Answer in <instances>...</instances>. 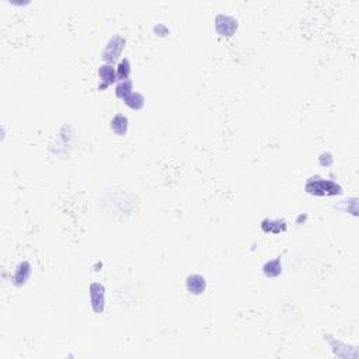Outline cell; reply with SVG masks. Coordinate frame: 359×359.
Segmentation results:
<instances>
[{"label":"cell","mask_w":359,"mask_h":359,"mask_svg":"<svg viewBox=\"0 0 359 359\" xmlns=\"http://www.w3.org/2000/svg\"><path fill=\"white\" fill-rule=\"evenodd\" d=\"M125 46V39L119 35H114L110 38V41L107 42V46L103 52V59L107 63H114L119 56L121 52Z\"/></svg>","instance_id":"2"},{"label":"cell","mask_w":359,"mask_h":359,"mask_svg":"<svg viewBox=\"0 0 359 359\" xmlns=\"http://www.w3.org/2000/svg\"><path fill=\"white\" fill-rule=\"evenodd\" d=\"M263 272H264L265 277L268 278H277L281 275L282 272V264H281V260L275 258V260H270L267 261L263 267Z\"/></svg>","instance_id":"10"},{"label":"cell","mask_w":359,"mask_h":359,"mask_svg":"<svg viewBox=\"0 0 359 359\" xmlns=\"http://www.w3.org/2000/svg\"><path fill=\"white\" fill-rule=\"evenodd\" d=\"M128 126H129V122H128V118L122 115V114H117L115 117L111 119V129L112 132L118 135V136H124L128 132Z\"/></svg>","instance_id":"7"},{"label":"cell","mask_w":359,"mask_h":359,"mask_svg":"<svg viewBox=\"0 0 359 359\" xmlns=\"http://www.w3.org/2000/svg\"><path fill=\"white\" fill-rule=\"evenodd\" d=\"M90 301H91V308L95 313H103L105 308V288L101 284H91Z\"/></svg>","instance_id":"4"},{"label":"cell","mask_w":359,"mask_h":359,"mask_svg":"<svg viewBox=\"0 0 359 359\" xmlns=\"http://www.w3.org/2000/svg\"><path fill=\"white\" fill-rule=\"evenodd\" d=\"M124 103L126 104L129 108H132V110H140V108L145 105V97L140 94V93H135V91H132L131 94L125 98Z\"/></svg>","instance_id":"11"},{"label":"cell","mask_w":359,"mask_h":359,"mask_svg":"<svg viewBox=\"0 0 359 359\" xmlns=\"http://www.w3.org/2000/svg\"><path fill=\"white\" fill-rule=\"evenodd\" d=\"M132 91H133V84L131 80L119 81V84H118L117 88H115V94H117L118 98H121L122 101H124L125 98L131 94Z\"/></svg>","instance_id":"13"},{"label":"cell","mask_w":359,"mask_h":359,"mask_svg":"<svg viewBox=\"0 0 359 359\" xmlns=\"http://www.w3.org/2000/svg\"><path fill=\"white\" fill-rule=\"evenodd\" d=\"M320 164L322 166H326V167H329L333 164V157H331L330 153H323L320 156Z\"/></svg>","instance_id":"14"},{"label":"cell","mask_w":359,"mask_h":359,"mask_svg":"<svg viewBox=\"0 0 359 359\" xmlns=\"http://www.w3.org/2000/svg\"><path fill=\"white\" fill-rule=\"evenodd\" d=\"M215 27H216V31L219 32L220 35L230 37V35H233L236 32L239 24H237V20H236L235 17H232V15L219 14L216 17V20H215Z\"/></svg>","instance_id":"3"},{"label":"cell","mask_w":359,"mask_h":359,"mask_svg":"<svg viewBox=\"0 0 359 359\" xmlns=\"http://www.w3.org/2000/svg\"><path fill=\"white\" fill-rule=\"evenodd\" d=\"M185 288L187 291L191 293V295H195V296H199L202 293L205 292L206 289V281L202 275L199 274H192L190 275L187 281H185Z\"/></svg>","instance_id":"5"},{"label":"cell","mask_w":359,"mask_h":359,"mask_svg":"<svg viewBox=\"0 0 359 359\" xmlns=\"http://www.w3.org/2000/svg\"><path fill=\"white\" fill-rule=\"evenodd\" d=\"M131 63H129V59L124 58L117 66V80L124 81V80H129V74H131Z\"/></svg>","instance_id":"12"},{"label":"cell","mask_w":359,"mask_h":359,"mask_svg":"<svg viewBox=\"0 0 359 359\" xmlns=\"http://www.w3.org/2000/svg\"><path fill=\"white\" fill-rule=\"evenodd\" d=\"M29 275H31V265L28 261H22L21 264L17 267L14 275V284L17 286L24 285L28 281Z\"/></svg>","instance_id":"8"},{"label":"cell","mask_w":359,"mask_h":359,"mask_svg":"<svg viewBox=\"0 0 359 359\" xmlns=\"http://www.w3.org/2000/svg\"><path fill=\"white\" fill-rule=\"evenodd\" d=\"M305 190L312 195H319V197H324V195H340L343 194V188L341 185L331 180H324L322 177H312L309 178L308 183L305 185Z\"/></svg>","instance_id":"1"},{"label":"cell","mask_w":359,"mask_h":359,"mask_svg":"<svg viewBox=\"0 0 359 359\" xmlns=\"http://www.w3.org/2000/svg\"><path fill=\"white\" fill-rule=\"evenodd\" d=\"M261 229L264 230L265 233H274V235H278L281 232H285L286 230V223L284 220H270L265 219L261 223Z\"/></svg>","instance_id":"9"},{"label":"cell","mask_w":359,"mask_h":359,"mask_svg":"<svg viewBox=\"0 0 359 359\" xmlns=\"http://www.w3.org/2000/svg\"><path fill=\"white\" fill-rule=\"evenodd\" d=\"M98 76H100V80H101V84L98 86V90H105L108 86H111L114 81L117 80V70L110 63H104L98 69Z\"/></svg>","instance_id":"6"}]
</instances>
